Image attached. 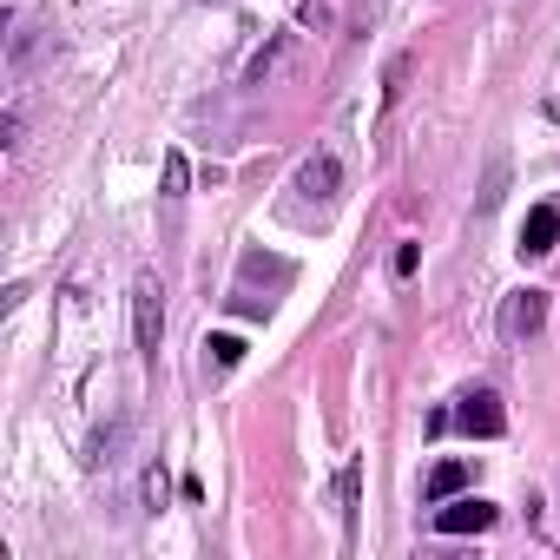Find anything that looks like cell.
Masks as SVG:
<instances>
[{"instance_id":"6da1fadb","label":"cell","mask_w":560,"mask_h":560,"mask_svg":"<svg viewBox=\"0 0 560 560\" xmlns=\"http://www.w3.org/2000/svg\"><path fill=\"white\" fill-rule=\"evenodd\" d=\"M455 429L475 435V442H495V435H508V409H501L495 389H462L455 396Z\"/></svg>"},{"instance_id":"7a4b0ae2","label":"cell","mask_w":560,"mask_h":560,"mask_svg":"<svg viewBox=\"0 0 560 560\" xmlns=\"http://www.w3.org/2000/svg\"><path fill=\"white\" fill-rule=\"evenodd\" d=\"M547 330V290H514L508 304H501V343H514V350H521V343H534V336Z\"/></svg>"},{"instance_id":"3957f363","label":"cell","mask_w":560,"mask_h":560,"mask_svg":"<svg viewBox=\"0 0 560 560\" xmlns=\"http://www.w3.org/2000/svg\"><path fill=\"white\" fill-rule=\"evenodd\" d=\"M132 330H139V350H145V356H159V343H165L159 277H139V284H132Z\"/></svg>"},{"instance_id":"277c9868","label":"cell","mask_w":560,"mask_h":560,"mask_svg":"<svg viewBox=\"0 0 560 560\" xmlns=\"http://www.w3.org/2000/svg\"><path fill=\"white\" fill-rule=\"evenodd\" d=\"M501 521V508L495 501H435V534H488Z\"/></svg>"},{"instance_id":"5b68a950","label":"cell","mask_w":560,"mask_h":560,"mask_svg":"<svg viewBox=\"0 0 560 560\" xmlns=\"http://www.w3.org/2000/svg\"><path fill=\"white\" fill-rule=\"evenodd\" d=\"M297 192L317 198V205H330V198L343 192V159H336V152H317V159H304V172H297Z\"/></svg>"},{"instance_id":"8992f818","label":"cell","mask_w":560,"mask_h":560,"mask_svg":"<svg viewBox=\"0 0 560 560\" xmlns=\"http://www.w3.org/2000/svg\"><path fill=\"white\" fill-rule=\"evenodd\" d=\"M560 244V205H534L521 224V257H547Z\"/></svg>"},{"instance_id":"52a82bcc","label":"cell","mask_w":560,"mask_h":560,"mask_svg":"<svg viewBox=\"0 0 560 560\" xmlns=\"http://www.w3.org/2000/svg\"><path fill=\"white\" fill-rule=\"evenodd\" d=\"M468 481H475V468H468V462H435L429 481H422V495H429V501H455Z\"/></svg>"},{"instance_id":"ba28073f","label":"cell","mask_w":560,"mask_h":560,"mask_svg":"<svg viewBox=\"0 0 560 560\" xmlns=\"http://www.w3.org/2000/svg\"><path fill=\"white\" fill-rule=\"evenodd\" d=\"M126 435H132V422H126V416H112L106 429L93 435V455H86V468H112V462H119V448H126Z\"/></svg>"},{"instance_id":"9c48e42d","label":"cell","mask_w":560,"mask_h":560,"mask_svg":"<svg viewBox=\"0 0 560 560\" xmlns=\"http://www.w3.org/2000/svg\"><path fill=\"white\" fill-rule=\"evenodd\" d=\"M336 488H343V534L356 541V508H363V468H356V455L343 462V475H336Z\"/></svg>"},{"instance_id":"30bf717a","label":"cell","mask_w":560,"mask_h":560,"mask_svg":"<svg viewBox=\"0 0 560 560\" xmlns=\"http://www.w3.org/2000/svg\"><path fill=\"white\" fill-rule=\"evenodd\" d=\"M284 53H290V33H271V47H264L251 66H244V86H264V80L277 73V60H284Z\"/></svg>"},{"instance_id":"8fae6325","label":"cell","mask_w":560,"mask_h":560,"mask_svg":"<svg viewBox=\"0 0 560 560\" xmlns=\"http://www.w3.org/2000/svg\"><path fill=\"white\" fill-rule=\"evenodd\" d=\"M501 192H508V159H488V178H481V192H475V211H495L501 205Z\"/></svg>"},{"instance_id":"7c38bea8","label":"cell","mask_w":560,"mask_h":560,"mask_svg":"<svg viewBox=\"0 0 560 560\" xmlns=\"http://www.w3.org/2000/svg\"><path fill=\"white\" fill-rule=\"evenodd\" d=\"M185 185H192V165H185V152H165V205H178V198H185Z\"/></svg>"},{"instance_id":"4fadbf2b","label":"cell","mask_w":560,"mask_h":560,"mask_svg":"<svg viewBox=\"0 0 560 560\" xmlns=\"http://www.w3.org/2000/svg\"><path fill=\"white\" fill-rule=\"evenodd\" d=\"M205 350H211V363H218V369H238V363H244V336L218 330V336H211V343H205Z\"/></svg>"},{"instance_id":"5bb4252c","label":"cell","mask_w":560,"mask_h":560,"mask_svg":"<svg viewBox=\"0 0 560 560\" xmlns=\"http://www.w3.org/2000/svg\"><path fill=\"white\" fill-rule=\"evenodd\" d=\"M402 80H409V53H396V60H389V73H383V112L402 99Z\"/></svg>"},{"instance_id":"9a60e30c","label":"cell","mask_w":560,"mask_h":560,"mask_svg":"<svg viewBox=\"0 0 560 560\" xmlns=\"http://www.w3.org/2000/svg\"><path fill=\"white\" fill-rule=\"evenodd\" d=\"M145 508H165V468H145Z\"/></svg>"},{"instance_id":"2e32d148","label":"cell","mask_w":560,"mask_h":560,"mask_svg":"<svg viewBox=\"0 0 560 560\" xmlns=\"http://www.w3.org/2000/svg\"><path fill=\"white\" fill-rule=\"evenodd\" d=\"M0 145H7V152H20V106L0 112Z\"/></svg>"},{"instance_id":"e0dca14e","label":"cell","mask_w":560,"mask_h":560,"mask_svg":"<svg viewBox=\"0 0 560 560\" xmlns=\"http://www.w3.org/2000/svg\"><path fill=\"white\" fill-rule=\"evenodd\" d=\"M416 244H396V257H389V271H396V277H416Z\"/></svg>"},{"instance_id":"ac0fdd59","label":"cell","mask_w":560,"mask_h":560,"mask_svg":"<svg viewBox=\"0 0 560 560\" xmlns=\"http://www.w3.org/2000/svg\"><path fill=\"white\" fill-rule=\"evenodd\" d=\"M297 20H304V27H330V7H323V0H304V7H297Z\"/></svg>"}]
</instances>
